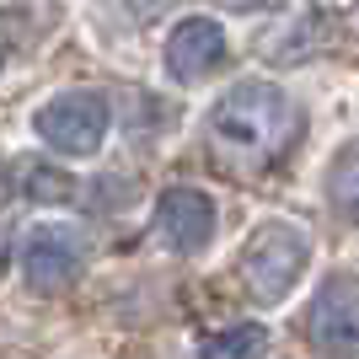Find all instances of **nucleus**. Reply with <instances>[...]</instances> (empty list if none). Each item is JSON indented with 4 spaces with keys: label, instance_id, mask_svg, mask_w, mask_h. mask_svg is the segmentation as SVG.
<instances>
[{
    "label": "nucleus",
    "instance_id": "nucleus-10",
    "mask_svg": "<svg viewBox=\"0 0 359 359\" xmlns=\"http://www.w3.org/2000/svg\"><path fill=\"white\" fill-rule=\"evenodd\" d=\"M269 348V332L257 322H236V327H220L215 338L198 344V359H263Z\"/></svg>",
    "mask_w": 359,
    "mask_h": 359
},
{
    "label": "nucleus",
    "instance_id": "nucleus-14",
    "mask_svg": "<svg viewBox=\"0 0 359 359\" xmlns=\"http://www.w3.org/2000/svg\"><path fill=\"white\" fill-rule=\"evenodd\" d=\"M6 263H11V231H0V273H6Z\"/></svg>",
    "mask_w": 359,
    "mask_h": 359
},
{
    "label": "nucleus",
    "instance_id": "nucleus-1",
    "mask_svg": "<svg viewBox=\"0 0 359 359\" xmlns=\"http://www.w3.org/2000/svg\"><path fill=\"white\" fill-rule=\"evenodd\" d=\"M306 118H300L295 97L273 81H241L210 107L204 123V145L210 161L231 177H257L290 156V145L300 140Z\"/></svg>",
    "mask_w": 359,
    "mask_h": 359
},
{
    "label": "nucleus",
    "instance_id": "nucleus-12",
    "mask_svg": "<svg viewBox=\"0 0 359 359\" xmlns=\"http://www.w3.org/2000/svg\"><path fill=\"white\" fill-rule=\"evenodd\" d=\"M22 32H27V16H22V11H0V65L16 54Z\"/></svg>",
    "mask_w": 359,
    "mask_h": 359
},
{
    "label": "nucleus",
    "instance_id": "nucleus-9",
    "mask_svg": "<svg viewBox=\"0 0 359 359\" xmlns=\"http://www.w3.org/2000/svg\"><path fill=\"white\" fill-rule=\"evenodd\" d=\"M327 198L344 220H359V140H348L327 166Z\"/></svg>",
    "mask_w": 359,
    "mask_h": 359
},
{
    "label": "nucleus",
    "instance_id": "nucleus-3",
    "mask_svg": "<svg viewBox=\"0 0 359 359\" xmlns=\"http://www.w3.org/2000/svg\"><path fill=\"white\" fill-rule=\"evenodd\" d=\"M107 123H113V107H107L102 91H60L38 107L32 129L60 156H97L107 140Z\"/></svg>",
    "mask_w": 359,
    "mask_h": 359
},
{
    "label": "nucleus",
    "instance_id": "nucleus-13",
    "mask_svg": "<svg viewBox=\"0 0 359 359\" xmlns=\"http://www.w3.org/2000/svg\"><path fill=\"white\" fill-rule=\"evenodd\" d=\"M215 6H225V11H252V6H263V0H215Z\"/></svg>",
    "mask_w": 359,
    "mask_h": 359
},
{
    "label": "nucleus",
    "instance_id": "nucleus-5",
    "mask_svg": "<svg viewBox=\"0 0 359 359\" xmlns=\"http://www.w3.org/2000/svg\"><path fill=\"white\" fill-rule=\"evenodd\" d=\"M306 332L311 344L332 359H354L359 354V290L348 279H327L311 300V316H306Z\"/></svg>",
    "mask_w": 359,
    "mask_h": 359
},
{
    "label": "nucleus",
    "instance_id": "nucleus-11",
    "mask_svg": "<svg viewBox=\"0 0 359 359\" xmlns=\"http://www.w3.org/2000/svg\"><path fill=\"white\" fill-rule=\"evenodd\" d=\"M22 194L48 198V204H70V198H81V182L65 177V172H54V166H43V161H32L27 172H22Z\"/></svg>",
    "mask_w": 359,
    "mask_h": 359
},
{
    "label": "nucleus",
    "instance_id": "nucleus-8",
    "mask_svg": "<svg viewBox=\"0 0 359 359\" xmlns=\"http://www.w3.org/2000/svg\"><path fill=\"white\" fill-rule=\"evenodd\" d=\"M338 38H344V27H338V11H327V6H311V11H300L295 22H285V27L269 38V60H273V65L311 60V54H327Z\"/></svg>",
    "mask_w": 359,
    "mask_h": 359
},
{
    "label": "nucleus",
    "instance_id": "nucleus-4",
    "mask_svg": "<svg viewBox=\"0 0 359 359\" xmlns=\"http://www.w3.org/2000/svg\"><path fill=\"white\" fill-rule=\"evenodd\" d=\"M86 269V236L75 225H32L27 247H22V273H27L32 290H65L75 285V273Z\"/></svg>",
    "mask_w": 359,
    "mask_h": 359
},
{
    "label": "nucleus",
    "instance_id": "nucleus-15",
    "mask_svg": "<svg viewBox=\"0 0 359 359\" xmlns=\"http://www.w3.org/2000/svg\"><path fill=\"white\" fill-rule=\"evenodd\" d=\"M0 198H6V172H0Z\"/></svg>",
    "mask_w": 359,
    "mask_h": 359
},
{
    "label": "nucleus",
    "instance_id": "nucleus-6",
    "mask_svg": "<svg viewBox=\"0 0 359 359\" xmlns=\"http://www.w3.org/2000/svg\"><path fill=\"white\" fill-rule=\"evenodd\" d=\"M215 198L198 194V188H166L156 198V236L172 247V252H198L204 241L215 236Z\"/></svg>",
    "mask_w": 359,
    "mask_h": 359
},
{
    "label": "nucleus",
    "instance_id": "nucleus-7",
    "mask_svg": "<svg viewBox=\"0 0 359 359\" xmlns=\"http://www.w3.org/2000/svg\"><path fill=\"white\" fill-rule=\"evenodd\" d=\"M220 60H225V32L210 16H182L177 27H172V38H166V70L182 86L204 81Z\"/></svg>",
    "mask_w": 359,
    "mask_h": 359
},
{
    "label": "nucleus",
    "instance_id": "nucleus-2",
    "mask_svg": "<svg viewBox=\"0 0 359 359\" xmlns=\"http://www.w3.org/2000/svg\"><path fill=\"white\" fill-rule=\"evenodd\" d=\"M306 263H311V236L290 220H263V225H252V236H247V247L236 257V279L247 290V300L279 306L300 285Z\"/></svg>",
    "mask_w": 359,
    "mask_h": 359
}]
</instances>
